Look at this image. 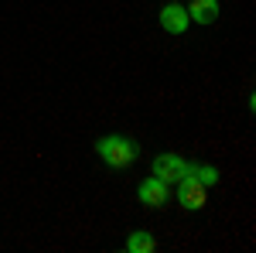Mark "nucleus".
I'll use <instances>...</instances> for the list:
<instances>
[{
    "label": "nucleus",
    "instance_id": "2",
    "mask_svg": "<svg viewBox=\"0 0 256 253\" xmlns=\"http://www.w3.org/2000/svg\"><path fill=\"white\" fill-rule=\"evenodd\" d=\"M178 205H181L184 212H202V209L208 205V188H205L198 178H192L188 171L178 178Z\"/></svg>",
    "mask_w": 256,
    "mask_h": 253
},
{
    "label": "nucleus",
    "instance_id": "6",
    "mask_svg": "<svg viewBox=\"0 0 256 253\" xmlns=\"http://www.w3.org/2000/svg\"><path fill=\"white\" fill-rule=\"evenodd\" d=\"M184 11L195 24H212V21H218V0H192Z\"/></svg>",
    "mask_w": 256,
    "mask_h": 253
},
{
    "label": "nucleus",
    "instance_id": "4",
    "mask_svg": "<svg viewBox=\"0 0 256 253\" xmlns=\"http://www.w3.org/2000/svg\"><path fill=\"white\" fill-rule=\"evenodd\" d=\"M188 164H192V161H184L181 154H158L154 157V175H158L160 181H168V185H174L178 178L188 171Z\"/></svg>",
    "mask_w": 256,
    "mask_h": 253
},
{
    "label": "nucleus",
    "instance_id": "7",
    "mask_svg": "<svg viewBox=\"0 0 256 253\" xmlns=\"http://www.w3.org/2000/svg\"><path fill=\"white\" fill-rule=\"evenodd\" d=\"M154 246H158V239L147 229H134L126 236V253H154Z\"/></svg>",
    "mask_w": 256,
    "mask_h": 253
},
{
    "label": "nucleus",
    "instance_id": "5",
    "mask_svg": "<svg viewBox=\"0 0 256 253\" xmlns=\"http://www.w3.org/2000/svg\"><path fill=\"white\" fill-rule=\"evenodd\" d=\"M188 24H192V18H188V11H184V4H178V0H171V4L160 11V28H164L168 35H184Z\"/></svg>",
    "mask_w": 256,
    "mask_h": 253
},
{
    "label": "nucleus",
    "instance_id": "8",
    "mask_svg": "<svg viewBox=\"0 0 256 253\" xmlns=\"http://www.w3.org/2000/svg\"><path fill=\"white\" fill-rule=\"evenodd\" d=\"M188 175L198 178L205 188H216L218 178H222V175H218V168H212V164H188Z\"/></svg>",
    "mask_w": 256,
    "mask_h": 253
},
{
    "label": "nucleus",
    "instance_id": "3",
    "mask_svg": "<svg viewBox=\"0 0 256 253\" xmlns=\"http://www.w3.org/2000/svg\"><path fill=\"white\" fill-rule=\"evenodd\" d=\"M137 198L147 205V209H164V205L171 202V185H168V181H160L158 175H150V178H144V181H140Z\"/></svg>",
    "mask_w": 256,
    "mask_h": 253
},
{
    "label": "nucleus",
    "instance_id": "1",
    "mask_svg": "<svg viewBox=\"0 0 256 253\" xmlns=\"http://www.w3.org/2000/svg\"><path fill=\"white\" fill-rule=\"evenodd\" d=\"M96 154L102 164H110V168L120 171V168H130L140 157V147H137V140H130L123 134H106L96 140Z\"/></svg>",
    "mask_w": 256,
    "mask_h": 253
}]
</instances>
